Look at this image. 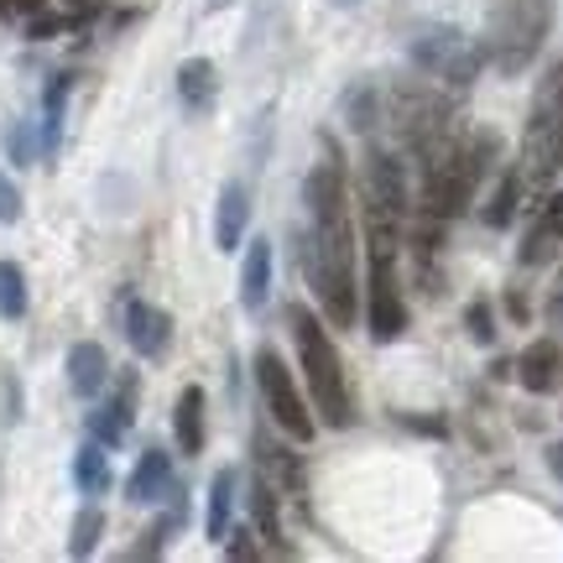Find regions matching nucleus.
I'll return each instance as SVG.
<instances>
[{
	"label": "nucleus",
	"instance_id": "nucleus-4",
	"mask_svg": "<svg viewBox=\"0 0 563 563\" xmlns=\"http://www.w3.org/2000/svg\"><path fill=\"white\" fill-rule=\"evenodd\" d=\"M382 121H391L397 141L407 146V157L418 162V167H428L439 152H449V146L464 136L460 115L443 104V95L439 89H422V84H397V89L386 95Z\"/></svg>",
	"mask_w": 563,
	"mask_h": 563
},
{
	"label": "nucleus",
	"instance_id": "nucleus-11",
	"mask_svg": "<svg viewBox=\"0 0 563 563\" xmlns=\"http://www.w3.org/2000/svg\"><path fill=\"white\" fill-rule=\"evenodd\" d=\"M136 418V371H121L115 376V391L95 407V418H89V439H100L104 449H115L125 439V428Z\"/></svg>",
	"mask_w": 563,
	"mask_h": 563
},
{
	"label": "nucleus",
	"instance_id": "nucleus-27",
	"mask_svg": "<svg viewBox=\"0 0 563 563\" xmlns=\"http://www.w3.org/2000/svg\"><path fill=\"white\" fill-rule=\"evenodd\" d=\"M26 313V272L16 262H0V319Z\"/></svg>",
	"mask_w": 563,
	"mask_h": 563
},
{
	"label": "nucleus",
	"instance_id": "nucleus-17",
	"mask_svg": "<svg viewBox=\"0 0 563 563\" xmlns=\"http://www.w3.org/2000/svg\"><path fill=\"white\" fill-rule=\"evenodd\" d=\"M266 298H272V241H251L241 262V302L262 313Z\"/></svg>",
	"mask_w": 563,
	"mask_h": 563
},
{
	"label": "nucleus",
	"instance_id": "nucleus-1",
	"mask_svg": "<svg viewBox=\"0 0 563 563\" xmlns=\"http://www.w3.org/2000/svg\"><path fill=\"white\" fill-rule=\"evenodd\" d=\"M308 235H302V277L319 298V313L334 329L361 323V277H355V214H350V173L340 152L323 141V157L302 183Z\"/></svg>",
	"mask_w": 563,
	"mask_h": 563
},
{
	"label": "nucleus",
	"instance_id": "nucleus-3",
	"mask_svg": "<svg viewBox=\"0 0 563 563\" xmlns=\"http://www.w3.org/2000/svg\"><path fill=\"white\" fill-rule=\"evenodd\" d=\"M496 167V136L490 131H464L449 152L418 167L422 173V214H433V220H454L464 214L470 203H475V188L481 178Z\"/></svg>",
	"mask_w": 563,
	"mask_h": 563
},
{
	"label": "nucleus",
	"instance_id": "nucleus-19",
	"mask_svg": "<svg viewBox=\"0 0 563 563\" xmlns=\"http://www.w3.org/2000/svg\"><path fill=\"white\" fill-rule=\"evenodd\" d=\"M173 439H178V454H203V386H183L178 407H173Z\"/></svg>",
	"mask_w": 563,
	"mask_h": 563
},
{
	"label": "nucleus",
	"instance_id": "nucleus-23",
	"mask_svg": "<svg viewBox=\"0 0 563 563\" xmlns=\"http://www.w3.org/2000/svg\"><path fill=\"white\" fill-rule=\"evenodd\" d=\"M74 481H79L84 496H104V490H110V454H104L100 439H89L79 454H74Z\"/></svg>",
	"mask_w": 563,
	"mask_h": 563
},
{
	"label": "nucleus",
	"instance_id": "nucleus-33",
	"mask_svg": "<svg viewBox=\"0 0 563 563\" xmlns=\"http://www.w3.org/2000/svg\"><path fill=\"white\" fill-rule=\"evenodd\" d=\"M63 26H68L63 16H47V11H37V16H32V26H26V37H32V42H47V37H58Z\"/></svg>",
	"mask_w": 563,
	"mask_h": 563
},
{
	"label": "nucleus",
	"instance_id": "nucleus-29",
	"mask_svg": "<svg viewBox=\"0 0 563 563\" xmlns=\"http://www.w3.org/2000/svg\"><path fill=\"white\" fill-rule=\"evenodd\" d=\"M464 323H470V340H481V344L496 340V319H490V308H485V302H470Z\"/></svg>",
	"mask_w": 563,
	"mask_h": 563
},
{
	"label": "nucleus",
	"instance_id": "nucleus-6",
	"mask_svg": "<svg viewBox=\"0 0 563 563\" xmlns=\"http://www.w3.org/2000/svg\"><path fill=\"white\" fill-rule=\"evenodd\" d=\"M361 214H365V256H397L407 220V173L397 152L371 146L361 173Z\"/></svg>",
	"mask_w": 563,
	"mask_h": 563
},
{
	"label": "nucleus",
	"instance_id": "nucleus-10",
	"mask_svg": "<svg viewBox=\"0 0 563 563\" xmlns=\"http://www.w3.org/2000/svg\"><path fill=\"white\" fill-rule=\"evenodd\" d=\"M365 329L371 340H402L407 334V302H402V277H397V256H365Z\"/></svg>",
	"mask_w": 563,
	"mask_h": 563
},
{
	"label": "nucleus",
	"instance_id": "nucleus-2",
	"mask_svg": "<svg viewBox=\"0 0 563 563\" xmlns=\"http://www.w3.org/2000/svg\"><path fill=\"white\" fill-rule=\"evenodd\" d=\"M287 329H292V344H298L308 407L319 412L323 428H350L355 422V391H350V376H344V361H340V350H334V340H329V329L302 302L287 308Z\"/></svg>",
	"mask_w": 563,
	"mask_h": 563
},
{
	"label": "nucleus",
	"instance_id": "nucleus-38",
	"mask_svg": "<svg viewBox=\"0 0 563 563\" xmlns=\"http://www.w3.org/2000/svg\"><path fill=\"white\" fill-rule=\"evenodd\" d=\"M334 5H361V0H334Z\"/></svg>",
	"mask_w": 563,
	"mask_h": 563
},
{
	"label": "nucleus",
	"instance_id": "nucleus-35",
	"mask_svg": "<svg viewBox=\"0 0 563 563\" xmlns=\"http://www.w3.org/2000/svg\"><path fill=\"white\" fill-rule=\"evenodd\" d=\"M506 308H511V319H517V323L527 319V298H522V292H511V298H506Z\"/></svg>",
	"mask_w": 563,
	"mask_h": 563
},
{
	"label": "nucleus",
	"instance_id": "nucleus-18",
	"mask_svg": "<svg viewBox=\"0 0 563 563\" xmlns=\"http://www.w3.org/2000/svg\"><path fill=\"white\" fill-rule=\"evenodd\" d=\"M245 224H251V199H245L241 183H224L220 209H214V241H220V251H235L245 241Z\"/></svg>",
	"mask_w": 563,
	"mask_h": 563
},
{
	"label": "nucleus",
	"instance_id": "nucleus-16",
	"mask_svg": "<svg viewBox=\"0 0 563 563\" xmlns=\"http://www.w3.org/2000/svg\"><path fill=\"white\" fill-rule=\"evenodd\" d=\"M559 241H563V188L543 203L538 224L527 230V241H522V266H543L548 256L559 251Z\"/></svg>",
	"mask_w": 563,
	"mask_h": 563
},
{
	"label": "nucleus",
	"instance_id": "nucleus-24",
	"mask_svg": "<svg viewBox=\"0 0 563 563\" xmlns=\"http://www.w3.org/2000/svg\"><path fill=\"white\" fill-rule=\"evenodd\" d=\"M522 167H506L501 173V183H496V194H490V199H485V224H490V230H506V224L517 220V199H522Z\"/></svg>",
	"mask_w": 563,
	"mask_h": 563
},
{
	"label": "nucleus",
	"instance_id": "nucleus-20",
	"mask_svg": "<svg viewBox=\"0 0 563 563\" xmlns=\"http://www.w3.org/2000/svg\"><path fill=\"white\" fill-rule=\"evenodd\" d=\"M214 89H220V79H214V63L209 58H188L178 68V95H183V104H188V110H209V104H214Z\"/></svg>",
	"mask_w": 563,
	"mask_h": 563
},
{
	"label": "nucleus",
	"instance_id": "nucleus-25",
	"mask_svg": "<svg viewBox=\"0 0 563 563\" xmlns=\"http://www.w3.org/2000/svg\"><path fill=\"white\" fill-rule=\"evenodd\" d=\"M245 501H251L256 532H262L266 543H277V538H282V501H277V485L266 481V475H256V481H251V496H245Z\"/></svg>",
	"mask_w": 563,
	"mask_h": 563
},
{
	"label": "nucleus",
	"instance_id": "nucleus-37",
	"mask_svg": "<svg viewBox=\"0 0 563 563\" xmlns=\"http://www.w3.org/2000/svg\"><path fill=\"white\" fill-rule=\"evenodd\" d=\"M68 5H95V0H68Z\"/></svg>",
	"mask_w": 563,
	"mask_h": 563
},
{
	"label": "nucleus",
	"instance_id": "nucleus-31",
	"mask_svg": "<svg viewBox=\"0 0 563 563\" xmlns=\"http://www.w3.org/2000/svg\"><path fill=\"white\" fill-rule=\"evenodd\" d=\"M5 152H11V162H32V131L26 125H11V136H5Z\"/></svg>",
	"mask_w": 563,
	"mask_h": 563
},
{
	"label": "nucleus",
	"instance_id": "nucleus-7",
	"mask_svg": "<svg viewBox=\"0 0 563 563\" xmlns=\"http://www.w3.org/2000/svg\"><path fill=\"white\" fill-rule=\"evenodd\" d=\"M522 183L527 188H548L563 173V58L553 63L532 95V115L522 131Z\"/></svg>",
	"mask_w": 563,
	"mask_h": 563
},
{
	"label": "nucleus",
	"instance_id": "nucleus-12",
	"mask_svg": "<svg viewBox=\"0 0 563 563\" xmlns=\"http://www.w3.org/2000/svg\"><path fill=\"white\" fill-rule=\"evenodd\" d=\"M125 340H131V350L136 355H162L167 350V340H173V319H167V308H157V302H131L125 308Z\"/></svg>",
	"mask_w": 563,
	"mask_h": 563
},
{
	"label": "nucleus",
	"instance_id": "nucleus-26",
	"mask_svg": "<svg viewBox=\"0 0 563 563\" xmlns=\"http://www.w3.org/2000/svg\"><path fill=\"white\" fill-rule=\"evenodd\" d=\"M68 74H58V79L47 84V100H42V110H47V115H42V152H47V157H53V152H58V136H63V100H68Z\"/></svg>",
	"mask_w": 563,
	"mask_h": 563
},
{
	"label": "nucleus",
	"instance_id": "nucleus-30",
	"mask_svg": "<svg viewBox=\"0 0 563 563\" xmlns=\"http://www.w3.org/2000/svg\"><path fill=\"white\" fill-rule=\"evenodd\" d=\"M21 220V194H16V183L0 173V224H16Z\"/></svg>",
	"mask_w": 563,
	"mask_h": 563
},
{
	"label": "nucleus",
	"instance_id": "nucleus-32",
	"mask_svg": "<svg viewBox=\"0 0 563 563\" xmlns=\"http://www.w3.org/2000/svg\"><path fill=\"white\" fill-rule=\"evenodd\" d=\"M256 553H262V548L251 543V532H241V527L224 532V559H256Z\"/></svg>",
	"mask_w": 563,
	"mask_h": 563
},
{
	"label": "nucleus",
	"instance_id": "nucleus-36",
	"mask_svg": "<svg viewBox=\"0 0 563 563\" xmlns=\"http://www.w3.org/2000/svg\"><path fill=\"white\" fill-rule=\"evenodd\" d=\"M548 470L563 481V443H553V449H548Z\"/></svg>",
	"mask_w": 563,
	"mask_h": 563
},
{
	"label": "nucleus",
	"instance_id": "nucleus-28",
	"mask_svg": "<svg viewBox=\"0 0 563 563\" xmlns=\"http://www.w3.org/2000/svg\"><path fill=\"white\" fill-rule=\"evenodd\" d=\"M100 532H104L100 506H84L79 517H74V532H68V553H74V559H89V553L100 548Z\"/></svg>",
	"mask_w": 563,
	"mask_h": 563
},
{
	"label": "nucleus",
	"instance_id": "nucleus-9",
	"mask_svg": "<svg viewBox=\"0 0 563 563\" xmlns=\"http://www.w3.org/2000/svg\"><path fill=\"white\" fill-rule=\"evenodd\" d=\"M256 382H262L266 412H272V422H277L287 439H292V443H308L313 433H319V418H313V407H308V397L298 391V382H292L287 361H282L272 344H262V350H256Z\"/></svg>",
	"mask_w": 563,
	"mask_h": 563
},
{
	"label": "nucleus",
	"instance_id": "nucleus-15",
	"mask_svg": "<svg viewBox=\"0 0 563 563\" xmlns=\"http://www.w3.org/2000/svg\"><path fill=\"white\" fill-rule=\"evenodd\" d=\"M68 386H74V397H100L104 386H110V355H104V344L79 340L68 350Z\"/></svg>",
	"mask_w": 563,
	"mask_h": 563
},
{
	"label": "nucleus",
	"instance_id": "nucleus-21",
	"mask_svg": "<svg viewBox=\"0 0 563 563\" xmlns=\"http://www.w3.org/2000/svg\"><path fill=\"white\" fill-rule=\"evenodd\" d=\"M256 460H262V470H266V481L272 485H282L287 496H302V464H298V454L292 449H272V439H256Z\"/></svg>",
	"mask_w": 563,
	"mask_h": 563
},
{
	"label": "nucleus",
	"instance_id": "nucleus-34",
	"mask_svg": "<svg viewBox=\"0 0 563 563\" xmlns=\"http://www.w3.org/2000/svg\"><path fill=\"white\" fill-rule=\"evenodd\" d=\"M42 0H0V16H37Z\"/></svg>",
	"mask_w": 563,
	"mask_h": 563
},
{
	"label": "nucleus",
	"instance_id": "nucleus-5",
	"mask_svg": "<svg viewBox=\"0 0 563 563\" xmlns=\"http://www.w3.org/2000/svg\"><path fill=\"white\" fill-rule=\"evenodd\" d=\"M548 32H553V0H496V11L485 21L481 53L496 74L517 79L543 53Z\"/></svg>",
	"mask_w": 563,
	"mask_h": 563
},
{
	"label": "nucleus",
	"instance_id": "nucleus-13",
	"mask_svg": "<svg viewBox=\"0 0 563 563\" xmlns=\"http://www.w3.org/2000/svg\"><path fill=\"white\" fill-rule=\"evenodd\" d=\"M167 490H173V454H167V449H141L136 470H131V481H125V501L152 506V501H162Z\"/></svg>",
	"mask_w": 563,
	"mask_h": 563
},
{
	"label": "nucleus",
	"instance_id": "nucleus-14",
	"mask_svg": "<svg viewBox=\"0 0 563 563\" xmlns=\"http://www.w3.org/2000/svg\"><path fill=\"white\" fill-rule=\"evenodd\" d=\"M517 382H522L532 397H548V391L563 382V350H559V340H532V344H527L522 361H517Z\"/></svg>",
	"mask_w": 563,
	"mask_h": 563
},
{
	"label": "nucleus",
	"instance_id": "nucleus-8",
	"mask_svg": "<svg viewBox=\"0 0 563 563\" xmlns=\"http://www.w3.org/2000/svg\"><path fill=\"white\" fill-rule=\"evenodd\" d=\"M412 63H418L428 79L439 84H454V89H470L481 79L485 68V53L475 37H464L460 26H428L412 37Z\"/></svg>",
	"mask_w": 563,
	"mask_h": 563
},
{
	"label": "nucleus",
	"instance_id": "nucleus-22",
	"mask_svg": "<svg viewBox=\"0 0 563 563\" xmlns=\"http://www.w3.org/2000/svg\"><path fill=\"white\" fill-rule=\"evenodd\" d=\"M235 485H241V475L224 464L220 475H214V485H209V517H203V532L214 538V543H224V532H230V506H235Z\"/></svg>",
	"mask_w": 563,
	"mask_h": 563
}]
</instances>
